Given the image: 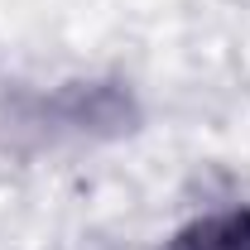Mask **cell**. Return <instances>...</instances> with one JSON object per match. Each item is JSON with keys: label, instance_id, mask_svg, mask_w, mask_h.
<instances>
[{"label": "cell", "instance_id": "obj_1", "mask_svg": "<svg viewBox=\"0 0 250 250\" xmlns=\"http://www.w3.org/2000/svg\"><path fill=\"white\" fill-rule=\"evenodd\" d=\"M164 250H250V207H226L188 221L168 236Z\"/></svg>", "mask_w": 250, "mask_h": 250}]
</instances>
